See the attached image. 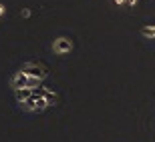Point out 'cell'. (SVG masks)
Returning <instances> with one entry per match:
<instances>
[{
  "mask_svg": "<svg viewBox=\"0 0 155 142\" xmlns=\"http://www.w3.org/2000/svg\"><path fill=\"white\" fill-rule=\"evenodd\" d=\"M73 48H75V44H73V40L67 38V36H58V38L52 42V50H54V54H58V56L71 54Z\"/></svg>",
  "mask_w": 155,
  "mask_h": 142,
  "instance_id": "1",
  "label": "cell"
},
{
  "mask_svg": "<svg viewBox=\"0 0 155 142\" xmlns=\"http://www.w3.org/2000/svg\"><path fill=\"white\" fill-rule=\"evenodd\" d=\"M20 70H22L24 74L32 76V78H40V80H45V78H46V74H48L45 68H38L36 64H24V66H22Z\"/></svg>",
  "mask_w": 155,
  "mask_h": 142,
  "instance_id": "2",
  "label": "cell"
},
{
  "mask_svg": "<svg viewBox=\"0 0 155 142\" xmlns=\"http://www.w3.org/2000/svg\"><path fill=\"white\" fill-rule=\"evenodd\" d=\"M141 36L155 40V24H147V26H143V28H141Z\"/></svg>",
  "mask_w": 155,
  "mask_h": 142,
  "instance_id": "3",
  "label": "cell"
},
{
  "mask_svg": "<svg viewBox=\"0 0 155 142\" xmlns=\"http://www.w3.org/2000/svg\"><path fill=\"white\" fill-rule=\"evenodd\" d=\"M32 12H30V8H24V10H20V16H24V18H28Z\"/></svg>",
  "mask_w": 155,
  "mask_h": 142,
  "instance_id": "4",
  "label": "cell"
},
{
  "mask_svg": "<svg viewBox=\"0 0 155 142\" xmlns=\"http://www.w3.org/2000/svg\"><path fill=\"white\" fill-rule=\"evenodd\" d=\"M4 16H6V4L0 2V18H4Z\"/></svg>",
  "mask_w": 155,
  "mask_h": 142,
  "instance_id": "5",
  "label": "cell"
},
{
  "mask_svg": "<svg viewBox=\"0 0 155 142\" xmlns=\"http://www.w3.org/2000/svg\"><path fill=\"white\" fill-rule=\"evenodd\" d=\"M115 6H127V0H113Z\"/></svg>",
  "mask_w": 155,
  "mask_h": 142,
  "instance_id": "6",
  "label": "cell"
},
{
  "mask_svg": "<svg viewBox=\"0 0 155 142\" xmlns=\"http://www.w3.org/2000/svg\"><path fill=\"white\" fill-rule=\"evenodd\" d=\"M137 2H139V0H127V6H129V8H135Z\"/></svg>",
  "mask_w": 155,
  "mask_h": 142,
  "instance_id": "7",
  "label": "cell"
}]
</instances>
